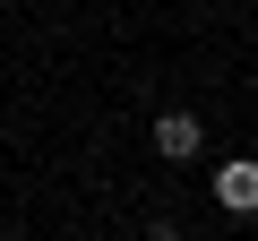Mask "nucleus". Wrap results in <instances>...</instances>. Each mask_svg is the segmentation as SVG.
Instances as JSON below:
<instances>
[{"mask_svg": "<svg viewBox=\"0 0 258 241\" xmlns=\"http://www.w3.org/2000/svg\"><path fill=\"white\" fill-rule=\"evenodd\" d=\"M215 207L224 215H258V164H224L215 172Z\"/></svg>", "mask_w": 258, "mask_h": 241, "instance_id": "f03ea898", "label": "nucleus"}, {"mask_svg": "<svg viewBox=\"0 0 258 241\" xmlns=\"http://www.w3.org/2000/svg\"><path fill=\"white\" fill-rule=\"evenodd\" d=\"M198 138H207V130H198V112H155V155L189 164V155H198Z\"/></svg>", "mask_w": 258, "mask_h": 241, "instance_id": "f257e3e1", "label": "nucleus"}]
</instances>
